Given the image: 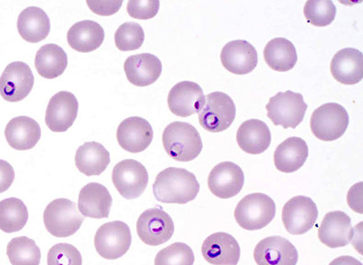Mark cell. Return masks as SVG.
<instances>
[{"label": "cell", "instance_id": "1", "mask_svg": "<svg viewBox=\"0 0 363 265\" xmlns=\"http://www.w3.org/2000/svg\"><path fill=\"white\" fill-rule=\"evenodd\" d=\"M200 185L196 176L184 168L168 167L157 174L153 192L157 201L164 203H184L196 198Z\"/></svg>", "mask_w": 363, "mask_h": 265}, {"label": "cell", "instance_id": "2", "mask_svg": "<svg viewBox=\"0 0 363 265\" xmlns=\"http://www.w3.org/2000/svg\"><path fill=\"white\" fill-rule=\"evenodd\" d=\"M162 141L168 156L178 162L193 161L203 150L199 132L188 123L174 122L168 125Z\"/></svg>", "mask_w": 363, "mask_h": 265}, {"label": "cell", "instance_id": "3", "mask_svg": "<svg viewBox=\"0 0 363 265\" xmlns=\"http://www.w3.org/2000/svg\"><path fill=\"white\" fill-rule=\"evenodd\" d=\"M277 206L274 200L264 193H255L244 197L235 210V218L242 229L261 230L274 220Z\"/></svg>", "mask_w": 363, "mask_h": 265}, {"label": "cell", "instance_id": "4", "mask_svg": "<svg viewBox=\"0 0 363 265\" xmlns=\"http://www.w3.org/2000/svg\"><path fill=\"white\" fill-rule=\"evenodd\" d=\"M76 203L67 198L53 200L45 208L43 215L45 229L53 237H72L84 222Z\"/></svg>", "mask_w": 363, "mask_h": 265}, {"label": "cell", "instance_id": "5", "mask_svg": "<svg viewBox=\"0 0 363 265\" xmlns=\"http://www.w3.org/2000/svg\"><path fill=\"white\" fill-rule=\"evenodd\" d=\"M349 115L342 106L327 103L314 110L311 118V129L318 139L332 142L342 137L348 128Z\"/></svg>", "mask_w": 363, "mask_h": 265}, {"label": "cell", "instance_id": "6", "mask_svg": "<svg viewBox=\"0 0 363 265\" xmlns=\"http://www.w3.org/2000/svg\"><path fill=\"white\" fill-rule=\"evenodd\" d=\"M307 108L303 95L293 91L277 94L269 100L267 106L270 120L284 129L296 128L303 120Z\"/></svg>", "mask_w": 363, "mask_h": 265}, {"label": "cell", "instance_id": "7", "mask_svg": "<svg viewBox=\"0 0 363 265\" xmlns=\"http://www.w3.org/2000/svg\"><path fill=\"white\" fill-rule=\"evenodd\" d=\"M235 115L236 108L233 99L225 93L213 92L206 96L199 119L206 131L220 132L231 127Z\"/></svg>", "mask_w": 363, "mask_h": 265}, {"label": "cell", "instance_id": "8", "mask_svg": "<svg viewBox=\"0 0 363 265\" xmlns=\"http://www.w3.org/2000/svg\"><path fill=\"white\" fill-rule=\"evenodd\" d=\"M95 248L102 258L116 260L128 253L132 244L130 228L124 222H106L100 226L95 235Z\"/></svg>", "mask_w": 363, "mask_h": 265}, {"label": "cell", "instance_id": "9", "mask_svg": "<svg viewBox=\"0 0 363 265\" xmlns=\"http://www.w3.org/2000/svg\"><path fill=\"white\" fill-rule=\"evenodd\" d=\"M148 180L147 168L138 161L123 160L113 167V186L125 199L133 200L140 197L147 189Z\"/></svg>", "mask_w": 363, "mask_h": 265}, {"label": "cell", "instance_id": "10", "mask_svg": "<svg viewBox=\"0 0 363 265\" xmlns=\"http://www.w3.org/2000/svg\"><path fill=\"white\" fill-rule=\"evenodd\" d=\"M140 240L150 247H158L170 240L174 232L173 219L164 210H145L136 222Z\"/></svg>", "mask_w": 363, "mask_h": 265}, {"label": "cell", "instance_id": "11", "mask_svg": "<svg viewBox=\"0 0 363 265\" xmlns=\"http://www.w3.org/2000/svg\"><path fill=\"white\" fill-rule=\"evenodd\" d=\"M318 218L316 203L309 197L294 196L285 203L281 219L285 229L291 235H301L309 232Z\"/></svg>", "mask_w": 363, "mask_h": 265}, {"label": "cell", "instance_id": "12", "mask_svg": "<svg viewBox=\"0 0 363 265\" xmlns=\"http://www.w3.org/2000/svg\"><path fill=\"white\" fill-rule=\"evenodd\" d=\"M34 82L33 73L28 64L12 62L0 77V95L8 102L22 101L31 92Z\"/></svg>", "mask_w": 363, "mask_h": 265}, {"label": "cell", "instance_id": "13", "mask_svg": "<svg viewBox=\"0 0 363 265\" xmlns=\"http://www.w3.org/2000/svg\"><path fill=\"white\" fill-rule=\"evenodd\" d=\"M245 184L242 168L232 162H223L211 171L208 187L213 196L229 199L241 192Z\"/></svg>", "mask_w": 363, "mask_h": 265}, {"label": "cell", "instance_id": "14", "mask_svg": "<svg viewBox=\"0 0 363 265\" xmlns=\"http://www.w3.org/2000/svg\"><path fill=\"white\" fill-rule=\"evenodd\" d=\"M79 113V101L74 94L60 91L52 96L45 112V124L51 131L66 132L72 127Z\"/></svg>", "mask_w": 363, "mask_h": 265}, {"label": "cell", "instance_id": "15", "mask_svg": "<svg viewBox=\"0 0 363 265\" xmlns=\"http://www.w3.org/2000/svg\"><path fill=\"white\" fill-rule=\"evenodd\" d=\"M154 131L150 123L139 116L125 119L116 131V139L123 150L132 154L141 153L153 141Z\"/></svg>", "mask_w": 363, "mask_h": 265}, {"label": "cell", "instance_id": "16", "mask_svg": "<svg viewBox=\"0 0 363 265\" xmlns=\"http://www.w3.org/2000/svg\"><path fill=\"white\" fill-rule=\"evenodd\" d=\"M204 101L206 96L202 87L191 81H182L168 94V108L174 115L180 118H188L199 113Z\"/></svg>", "mask_w": 363, "mask_h": 265}, {"label": "cell", "instance_id": "17", "mask_svg": "<svg viewBox=\"0 0 363 265\" xmlns=\"http://www.w3.org/2000/svg\"><path fill=\"white\" fill-rule=\"evenodd\" d=\"M254 257L257 265H296L299 255L287 239L270 237L258 242Z\"/></svg>", "mask_w": 363, "mask_h": 265}, {"label": "cell", "instance_id": "18", "mask_svg": "<svg viewBox=\"0 0 363 265\" xmlns=\"http://www.w3.org/2000/svg\"><path fill=\"white\" fill-rule=\"evenodd\" d=\"M202 254L204 260L213 265H238L241 248L231 235L220 232L204 240Z\"/></svg>", "mask_w": 363, "mask_h": 265}, {"label": "cell", "instance_id": "19", "mask_svg": "<svg viewBox=\"0 0 363 265\" xmlns=\"http://www.w3.org/2000/svg\"><path fill=\"white\" fill-rule=\"evenodd\" d=\"M318 237L330 248L346 247L353 238L351 218L342 211L327 213L318 229Z\"/></svg>", "mask_w": 363, "mask_h": 265}, {"label": "cell", "instance_id": "20", "mask_svg": "<svg viewBox=\"0 0 363 265\" xmlns=\"http://www.w3.org/2000/svg\"><path fill=\"white\" fill-rule=\"evenodd\" d=\"M221 62L229 72L235 75H246L257 66V51L247 41L233 40L223 47Z\"/></svg>", "mask_w": 363, "mask_h": 265}, {"label": "cell", "instance_id": "21", "mask_svg": "<svg viewBox=\"0 0 363 265\" xmlns=\"http://www.w3.org/2000/svg\"><path fill=\"white\" fill-rule=\"evenodd\" d=\"M113 199L106 186L99 183H89L81 189L79 210L84 218H108Z\"/></svg>", "mask_w": 363, "mask_h": 265}, {"label": "cell", "instance_id": "22", "mask_svg": "<svg viewBox=\"0 0 363 265\" xmlns=\"http://www.w3.org/2000/svg\"><path fill=\"white\" fill-rule=\"evenodd\" d=\"M330 73L343 85H356L363 77V56L356 48H343L330 62Z\"/></svg>", "mask_w": 363, "mask_h": 265}, {"label": "cell", "instance_id": "23", "mask_svg": "<svg viewBox=\"0 0 363 265\" xmlns=\"http://www.w3.org/2000/svg\"><path fill=\"white\" fill-rule=\"evenodd\" d=\"M124 70L126 77L133 85L148 86L160 77L162 62L155 55H135L125 61Z\"/></svg>", "mask_w": 363, "mask_h": 265}, {"label": "cell", "instance_id": "24", "mask_svg": "<svg viewBox=\"0 0 363 265\" xmlns=\"http://www.w3.org/2000/svg\"><path fill=\"white\" fill-rule=\"evenodd\" d=\"M5 137L13 150H30L40 140V125L28 116H18L6 125Z\"/></svg>", "mask_w": 363, "mask_h": 265}, {"label": "cell", "instance_id": "25", "mask_svg": "<svg viewBox=\"0 0 363 265\" xmlns=\"http://www.w3.org/2000/svg\"><path fill=\"white\" fill-rule=\"evenodd\" d=\"M236 141L245 153L260 154L270 147L271 131L264 122L258 119H250L240 125Z\"/></svg>", "mask_w": 363, "mask_h": 265}, {"label": "cell", "instance_id": "26", "mask_svg": "<svg viewBox=\"0 0 363 265\" xmlns=\"http://www.w3.org/2000/svg\"><path fill=\"white\" fill-rule=\"evenodd\" d=\"M308 154L309 148L303 139L296 137L287 138L274 151V164L280 172H296L306 164Z\"/></svg>", "mask_w": 363, "mask_h": 265}, {"label": "cell", "instance_id": "27", "mask_svg": "<svg viewBox=\"0 0 363 265\" xmlns=\"http://www.w3.org/2000/svg\"><path fill=\"white\" fill-rule=\"evenodd\" d=\"M70 47L80 53L93 52L101 47L105 31L97 22L83 21L72 26L67 32Z\"/></svg>", "mask_w": 363, "mask_h": 265}, {"label": "cell", "instance_id": "28", "mask_svg": "<svg viewBox=\"0 0 363 265\" xmlns=\"http://www.w3.org/2000/svg\"><path fill=\"white\" fill-rule=\"evenodd\" d=\"M18 30L23 40L29 43H38L45 40L50 34V18L43 9L29 6L19 14Z\"/></svg>", "mask_w": 363, "mask_h": 265}, {"label": "cell", "instance_id": "29", "mask_svg": "<svg viewBox=\"0 0 363 265\" xmlns=\"http://www.w3.org/2000/svg\"><path fill=\"white\" fill-rule=\"evenodd\" d=\"M76 166L86 176H100L110 164V154L101 144L87 142L77 151Z\"/></svg>", "mask_w": 363, "mask_h": 265}, {"label": "cell", "instance_id": "30", "mask_svg": "<svg viewBox=\"0 0 363 265\" xmlns=\"http://www.w3.org/2000/svg\"><path fill=\"white\" fill-rule=\"evenodd\" d=\"M67 53L56 44L44 45L35 55V69L44 79H54L60 77L67 69Z\"/></svg>", "mask_w": 363, "mask_h": 265}, {"label": "cell", "instance_id": "31", "mask_svg": "<svg viewBox=\"0 0 363 265\" xmlns=\"http://www.w3.org/2000/svg\"><path fill=\"white\" fill-rule=\"evenodd\" d=\"M264 57L268 66L278 72L293 69L298 60L294 45L284 38L269 41L264 47Z\"/></svg>", "mask_w": 363, "mask_h": 265}, {"label": "cell", "instance_id": "32", "mask_svg": "<svg viewBox=\"0 0 363 265\" xmlns=\"http://www.w3.org/2000/svg\"><path fill=\"white\" fill-rule=\"evenodd\" d=\"M28 211L24 202L15 197L0 202V230L12 234L27 225Z\"/></svg>", "mask_w": 363, "mask_h": 265}, {"label": "cell", "instance_id": "33", "mask_svg": "<svg viewBox=\"0 0 363 265\" xmlns=\"http://www.w3.org/2000/svg\"><path fill=\"white\" fill-rule=\"evenodd\" d=\"M12 265H40L41 251L34 240L27 237L13 238L6 247Z\"/></svg>", "mask_w": 363, "mask_h": 265}, {"label": "cell", "instance_id": "34", "mask_svg": "<svg viewBox=\"0 0 363 265\" xmlns=\"http://www.w3.org/2000/svg\"><path fill=\"white\" fill-rule=\"evenodd\" d=\"M304 16L315 27H327L336 17V6L330 0H308L303 9Z\"/></svg>", "mask_w": 363, "mask_h": 265}, {"label": "cell", "instance_id": "35", "mask_svg": "<svg viewBox=\"0 0 363 265\" xmlns=\"http://www.w3.org/2000/svg\"><path fill=\"white\" fill-rule=\"evenodd\" d=\"M192 248L184 242H174L157 254L155 265H194Z\"/></svg>", "mask_w": 363, "mask_h": 265}, {"label": "cell", "instance_id": "36", "mask_svg": "<svg viewBox=\"0 0 363 265\" xmlns=\"http://www.w3.org/2000/svg\"><path fill=\"white\" fill-rule=\"evenodd\" d=\"M145 41L144 29L138 23L125 22L120 26L115 34L116 47L121 51L139 50Z\"/></svg>", "mask_w": 363, "mask_h": 265}, {"label": "cell", "instance_id": "37", "mask_svg": "<svg viewBox=\"0 0 363 265\" xmlns=\"http://www.w3.org/2000/svg\"><path fill=\"white\" fill-rule=\"evenodd\" d=\"M82 255L69 244H57L48 251V265H82Z\"/></svg>", "mask_w": 363, "mask_h": 265}, {"label": "cell", "instance_id": "38", "mask_svg": "<svg viewBox=\"0 0 363 265\" xmlns=\"http://www.w3.org/2000/svg\"><path fill=\"white\" fill-rule=\"evenodd\" d=\"M159 8H160V2L158 0H130L128 1V13L133 18L142 19L147 21L151 19L157 15Z\"/></svg>", "mask_w": 363, "mask_h": 265}, {"label": "cell", "instance_id": "39", "mask_svg": "<svg viewBox=\"0 0 363 265\" xmlns=\"http://www.w3.org/2000/svg\"><path fill=\"white\" fill-rule=\"evenodd\" d=\"M86 4L95 14L106 17V16H112L118 12L121 9L123 1L122 0H118V1H94V0L91 1V0H87Z\"/></svg>", "mask_w": 363, "mask_h": 265}, {"label": "cell", "instance_id": "40", "mask_svg": "<svg viewBox=\"0 0 363 265\" xmlns=\"http://www.w3.org/2000/svg\"><path fill=\"white\" fill-rule=\"evenodd\" d=\"M15 180V171L11 164L0 159V193L6 192Z\"/></svg>", "mask_w": 363, "mask_h": 265}, {"label": "cell", "instance_id": "41", "mask_svg": "<svg viewBox=\"0 0 363 265\" xmlns=\"http://www.w3.org/2000/svg\"><path fill=\"white\" fill-rule=\"evenodd\" d=\"M362 183L356 184V185L353 186L350 190L348 193V196H347V199H348V203L350 206H351L353 211L358 212L362 213Z\"/></svg>", "mask_w": 363, "mask_h": 265}, {"label": "cell", "instance_id": "42", "mask_svg": "<svg viewBox=\"0 0 363 265\" xmlns=\"http://www.w3.org/2000/svg\"><path fill=\"white\" fill-rule=\"evenodd\" d=\"M329 265H362V264L352 256L342 255V256L336 258V259L333 260Z\"/></svg>", "mask_w": 363, "mask_h": 265}]
</instances>
